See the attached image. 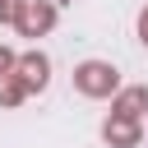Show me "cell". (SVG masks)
<instances>
[]
</instances>
